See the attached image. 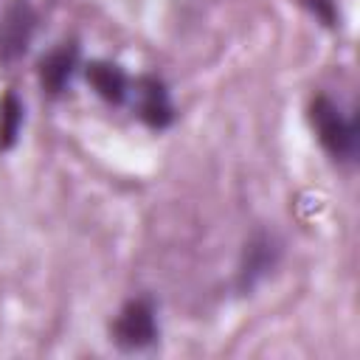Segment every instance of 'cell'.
I'll return each mask as SVG.
<instances>
[{
  "label": "cell",
  "mask_w": 360,
  "mask_h": 360,
  "mask_svg": "<svg viewBox=\"0 0 360 360\" xmlns=\"http://www.w3.org/2000/svg\"><path fill=\"white\" fill-rule=\"evenodd\" d=\"M315 17H321L326 25H335L338 22V11H335V0H301Z\"/></svg>",
  "instance_id": "obj_9"
},
{
  "label": "cell",
  "mask_w": 360,
  "mask_h": 360,
  "mask_svg": "<svg viewBox=\"0 0 360 360\" xmlns=\"http://www.w3.org/2000/svg\"><path fill=\"white\" fill-rule=\"evenodd\" d=\"M22 124V104L14 93H6L0 98V152L11 149Z\"/></svg>",
  "instance_id": "obj_8"
},
{
  "label": "cell",
  "mask_w": 360,
  "mask_h": 360,
  "mask_svg": "<svg viewBox=\"0 0 360 360\" xmlns=\"http://www.w3.org/2000/svg\"><path fill=\"white\" fill-rule=\"evenodd\" d=\"M37 28V14L28 0H11L0 22V62H14L25 53L31 34Z\"/></svg>",
  "instance_id": "obj_3"
},
{
  "label": "cell",
  "mask_w": 360,
  "mask_h": 360,
  "mask_svg": "<svg viewBox=\"0 0 360 360\" xmlns=\"http://www.w3.org/2000/svg\"><path fill=\"white\" fill-rule=\"evenodd\" d=\"M309 121L318 132L321 146L335 160H352L357 155V121L354 115H343V110L329 96H315Z\"/></svg>",
  "instance_id": "obj_1"
},
{
  "label": "cell",
  "mask_w": 360,
  "mask_h": 360,
  "mask_svg": "<svg viewBox=\"0 0 360 360\" xmlns=\"http://www.w3.org/2000/svg\"><path fill=\"white\" fill-rule=\"evenodd\" d=\"M138 115L152 127V129H166L174 118V110H172V101H169V90L163 87L160 79L155 76H143L138 82Z\"/></svg>",
  "instance_id": "obj_5"
},
{
  "label": "cell",
  "mask_w": 360,
  "mask_h": 360,
  "mask_svg": "<svg viewBox=\"0 0 360 360\" xmlns=\"http://www.w3.org/2000/svg\"><path fill=\"white\" fill-rule=\"evenodd\" d=\"M112 338L121 349H143L158 338L155 307L149 298H132L112 323Z\"/></svg>",
  "instance_id": "obj_2"
},
{
  "label": "cell",
  "mask_w": 360,
  "mask_h": 360,
  "mask_svg": "<svg viewBox=\"0 0 360 360\" xmlns=\"http://www.w3.org/2000/svg\"><path fill=\"white\" fill-rule=\"evenodd\" d=\"M276 259H278L276 242L267 233L253 236L245 245V256H242V264H239V287L242 290H253L259 284V278H264L270 273V267L276 264Z\"/></svg>",
  "instance_id": "obj_4"
},
{
  "label": "cell",
  "mask_w": 360,
  "mask_h": 360,
  "mask_svg": "<svg viewBox=\"0 0 360 360\" xmlns=\"http://www.w3.org/2000/svg\"><path fill=\"white\" fill-rule=\"evenodd\" d=\"M87 82L110 104H121L127 98V93H129L127 73L118 65H112V62H93V65H87Z\"/></svg>",
  "instance_id": "obj_7"
},
{
  "label": "cell",
  "mask_w": 360,
  "mask_h": 360,
  "mask_svg": "<svg viewBox=\"0 0 360 360\" xmlns=\"http://www.w3.org/2000/svg\"><path fill=\"white\" fill-rule=\"evenodd\" d=\"M79 62V48L73 42H65L59 48H53L42 62H39V82L51 96H59L65 90V84L73 76V68Z\"/></svg>",
  "instance_id": "obj_6"
}]
</instances>
